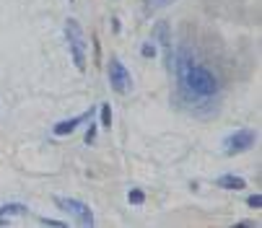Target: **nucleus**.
Returning <instances> with one entry per match:
<instances>
[{
    "label": "nucleus",
    "mask_w": 262,
    "mask_h": 228,
    "mask_svg": "<svg viewBox=\"0 0 262 228\" xmlns=\"http://www.w3.org/2000/svg\"><path fill=\"white\" fill-rule=\"evenodd\" d=\"M94 140H96V125H94V122H91V127H89V132H86V143H89V145H91V143H94Z\"/></svg>",
    "instance_id": "16"
},
{
    "label": "nucleus",
    "mask_w": 262,
    "mask_h": 228,
    "mask_svg": "<svg viewBox=\"0 0 262 228\" xmlns=\"http://www.w3.org/2000/svg\"><path fill=\"white\" fill-rule=\"evenodd\" d=\"M101 125L112 127V109H109V104H101Z\"/></svg>",
    "instance_id": "12"
},
{
    "label": "nucleus",
    "mask_w": 262,
    "mask_h": 228,
    "mask_svg": "<svg viewBox=\"0 0 262 228\" xmlns=\"http://www.w3.org/2000/svg\"><path fill=\"white\" fill-rule=\"evenodd\" d=\"M156 36H159V42H161L166 50L171 47V42H169V26H166V24H159V26H156Z\"/></svg>",
    "instance_id": "9"
},
{
    "label": "nucleus",
    "mask_w": 262,
    "mask_h": 228,
    "mask_svg": "<svg viewBox=\"0 0 262 228\" xmlns=\"http://www.w3.org/2000/svg\"><path fill=\"white\" fill-rule=\"evenodd\" d=\"M169 3H174V0H145V11H159V8H166Z\"/></svg>",
    "instance_id": "10"
},
{
    "label": "nucleus",
    "mask_w": 262,
    "mask_h": 228,
    "mask_svg": "<svg viewBox=\"0 0 262 228\" xmlns=\"http://www.w3.org/2000/svg\"><path fill=\"white\" fill-rule=\"evenodd\" d=\"M65 36H68L70 55H73V62H76V67H78V70H86V36H83L78 21H73V18L65 21Z\"/></svg>",
    "instance_id": "2"
},
{
    "label": "nucleus",
    "mask_w": 262,
    "mask_h": 228,
    "mask_svg": "<svg viewBox=\"0 0 262 228\" xmlns=\"http://www.w3.org/2000/svg\"><path fill=\"white\" fill-rule=\"evenodd\" d=\"M177 73H179V83L184 91H190L198 99H213L218 94V78L203 65H192L187 62L184 55L177 62Z\"/></svg>",
    "instance_id": "1"
},
{
    "label": "nucleus",
    "mask_w": 262,
    "mask_h": 228,
    "mask_svg": "<svg viewBox=\"0 0 262 228\" xmlns=\"http://www.w3.org/2000/svg\"><path fill=\"white\" fill-rule=\"evenodd\" d=\"M140 55H143V57H154V55H156V47H154L151 42H148V44H143V50H140Z\"/></svg>",
    "instance_id": "13"
},
{
    "label": "nucleus",
    "mask_w": 262,
    "mask_h": 228,
    "mask_svg": "<svg viewBox=\"0 0 262 228\" xmlns=\"http://www.w3.org/2000/svg\"><path fill=\"white\" fill-rule=\"evenodd\" d=\"M127 200H130V205H143V202H145V195L140 192V189H130Z\"/></svg>",
    "instance_id": "11"
},
{
    "label": "nucleus",
    "mask_w": 262,
    "mask_h": 228,
    "mask_svg": "<svg viewBox=\"0 0 262 228\" xmlns=\"http://www.w3.org/2000/svg\"><path fill=\"white\" fill-rule=\"evenodd\" d=\"M13 215H26V205H18V202L3 205V208H0V225H6Z\"/></svg>",
    "instance_id": "7"
},
{
    "label": "nucleus",
    "mask_w": 262,
    "mask_h": 228,
    "mask_svg": "<svg viewBox=\"0 0 262 228\" xmlns=\"http://www.w3.org/2000/svg\"><path fill=\"white\" fill-rule=\"evenodd\" d=\"M221 189H244L247 187V181L242 179V176H234V174H226V176H221L218 181H215Z\"/></svg>",
    "instance_id": "8"
},
{
    "label": "nucleus",
    "mask_w": 262,
    "mask_h": 228,
    "mask_svg": "<svg viewBox=\"0 0 262 228\" xmlns=\"http://www.w3.org/2000/svg\"><path fill=\"white\" fill-rule=\"evenodd\" d=\"M247 205H249V208H262V197H259V195H249V197H247Z\"/></svg>",
    "instance_id": "14"
},
{
    "label": "nucleus",
    "mask_w": 262,
    "mask_h": 228,
    "mask_svg": "<svg viewBox=\"0 0 262 228\" xmlns=\"http://www.w3.org/2000/svg\"><path fill=\"white\" fill-rule=\"evenodd\" d=\"M252 145H254V132H252V130H239V132L229 135L226 143H223V148H226L229 156L242 153V150H249Z\"/></svg>",
    "instance_id": "5"
},
{
    "label": "nucleus",
    "mask_w": 262,
    "mask_h": 228,
    "mask_svg": "<svg viewBox=\"0 0 262 228\" xmlns=\"http://www.w3.org/2000/svg\"><path fill=\"white\" fill-rule=\"evenodd\" d=\"M39 223H42V225H55V228H65V223H62V220H52V218H39Z\"/></svg>",
    "instance_id": "15"
},
{
    "label": "nucleus",
    "mask_w": 262,
    "mask_h": 228,
    "mask_svg": "<svg viewBox=\"0 0 262 228\" xmlns=\"http://www.w3.org/2000/svg\"><path fill=\"white\" fill-rule=\"evenodd\" d=\"M91 114H94V109H91V111H86V114H78V117H73V120H62V122H57V125L52 127V132H55V135H60V138H62V135H70L78 125H83V122L91 117Z\"/></svg>",
    "instance_id": "6"
},
{
    "label": "nucleus",
    "mask_w": 262,
    "mask_h": 228,
    "mask_svg": "<svg viewBox=\"0 0 262 228\" xmlns=\"http://www.w3.org/2000/svg\"><path fill=\"white\" fill-rule=\"evenodd\" d=\"M109 86L115 88L117 94H130L133 91V78H130L127 67L120 60H112L109 62Z\"/></svg>",
    "instance_id": "3"
},
{
    "label": "nucleus",
    "mask_w": 262,
    "mask_h": 228,
    "mask_svg": "<svg viewBox=\"0 0 262 228\" xmlns=\"http://www.w3.org/2000/svg\"><path fill=\"white\" fill-rule=\"evenodd\" d=\"M55 202H57V208H62L73 218H78L81 225H94V213H91V208L86 202H81V200H65V197H57Z\"/></svg>",
    "instance_id": "4"
}]
</instances>
